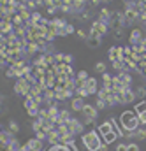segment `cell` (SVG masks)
<instances>
[{
  "label": "cell",
  "mask_w": 146,
  "mask_h": 151,
  "mask_svg": "<svg viewBox=\"0 0 146 151\" xmlns=\"http://www.w3.org/2000/svg\"><path fill=\"white\" fill-rule=\"evenodd\" d=\"M104 106H106V104H104V100H102V99H100V100H99V102H97V107H99V109H102V107H104Z\"/></svg>",
  "instance_id": "19"
},
{
  "label": "cell",
  "mask_w": 146,
  "mask_h": 151,
  "mask_svg": "<svg viewBox=\"0 0 146 151\" xmlns=\"http://www.w3.org/2000/svg\"><path fill=\"white\" fill-rule=\"evenodd\" d=\"M16 91H18V93H23V95H27V91H28V84H27L25 81H20V83L16 84Z\"/></svg>",
  "instance_id": "8"
},
{
  "label": "cell",
  "mask_w": 146,
  "mask_h": 151,
  "mask_svg": "<svg viewBox=\"0 0 146 151\" xmlns=\"http://www.w3.org/2000/svg\"><path fill=\"white\" fill-rule=\"evenodd\" d=\"M139 121H141V125H145L146 123V111L143 114H139Z\"/></svg>",
  "instance_id": "16"
},
{
  "label": "cell",
  "mask_w": 146,
  "mask_h": 151,
  "mask_svg": "<svg viewBox=\"0 0 146 151\" xmlns=\"http://www.w3.org/2000/svg\"><path fill=\"white\" fill-rule=\"evenodd\" d=\"M145 111H146V102H141V104L136 106V113L137 114H143Z\"/></svg>",
  "instance_id": "14"
},
{
  "label": "cell",
  "mask_w": 146,
  "mask_h": 151,
  "mask_svg": "<svg viewBox=\"0 0 146 151\" xmlns=\"http://www.w3.org/2000/svg\"><path fill=\"white\" fill-rule=\"evenodd\" d=\"M137 125H141V121H139V114L136 111H125L120 116V127L123 132H134L137 130Z\"/></svg>",
  "instance_id": "1"
},
{
  "label": "cell",
  "mask_w": 146,
  "mask_h": 151,
  "mask_svg": "<svg viewBox=\"0 0 146 151\" xmlns=\"http://www.w3.org/2000/svg\"><path fill=\"white\" fill-rule=\"evenodd\" d=\"M116 151H127V144H118Z\"/></svg>",
  "instance_id": "18"
},
{
  "label": "cell",
  "mask_w": 146,
  "mask_h": 151,
  "mask_svg": "<svg viewBox=\"0 0 146 151\" xmlns=\"http://www.w3.org/2000/svg\"><path fill=\"white\" fill-rule=\"evenodd\" d=\"M127 151H139V146L136 142H130V144H127Z\"/></svg>",
  "instance_id": "15"
},
{
  "label": "cell",
  "mask_w": 146,
  "mask_h": 151,
  "mask_svg": "<svg viewBox=\"0 0 146 151\" xmlns=\"http://www.w3.org/2000/svg\"><path fill=\"white\" fill-rule=\"evenodd\" d=\"M83 125H85V123H81V121H77V119H71V121L67 123L69 130L72 132L74 135H77V134H81V132H83Z\"/></svg>",
  "instance_id": "4"
},
{
  "label": "cell",
  "mask_w": 146,
  "mask_h": 151,
  "mask_svg": "<svg viewBox=\"0 0 146 151\" xmlns=\"http://www.w3.org/2000/svg\"><path fill=\"white\" fill-rule=\"evenodd\" d=\"M58 116H60V113H58V109H56V107H49V109H48V118H49V119L56 121V119H58Z\"/></svg>",
  "instance_id": "9"
},
{
  "label": "cell",
  "mask_w": 146,
  "mask_h": 151,
  "mask_svg": "<svg viewBox=\"0 0 146 151\" xmlns=\"http://www.w3.org/2000/svg\"><path fill=\"white\" fill-rule=\"evenodd\" d=\"M7 130H9V132H12V134H18V132H20V127H18V123H16V121H9Z\"/></svg>",
  "instance_id": "12"
},
{
  "label": "cell",
  "mask_w": 146,
  "mask_h": 151,
  "mask_svg": "<svg viewBox=\"0 0 146 151\" xmlns=\"http://www.w3.org/2000/svg\"><path fill=\"white\" fill-rule=\"evenodd\" d=\"M27 144L30 146V150H32V151H42V141H40V139H37V137L30 139Z\"/></svg>",
  "instance_id": "6"
},
{
  "label": "cell",
  "mask_w": 146,
  "mask_h": 151,
  "mask_svg": "<svg viewBox=\"0 0 146 151\" xmlns=\"http://www.w3.org/2000/svg\"><path fill=\"white\" fill-rule=\"evenodd\" d=\"M102 151H108V150H106V148H104V150H102Z\"/></svg>",
  "instance_id": "20"
},
{
  "label": "cell",
  "mask_w": 146,
  "mask_h": 151,
  "mask_svg": "<svg viewBox=\"0 0 146 151\" xmlns=\"http://www.w3.org/2000/svg\"><path fill=\"white\" fill-rule=\"evenodd\" d=\"M134 139H139V141L146 139V128H139V130H134Z\"/></svg>",
  "instance_id": "11"
},
{
  "label": "cell",
  "mask_w": 146,
  "mask_h": 151,
  "mask_svg": "<svg viewBox=\"0 0 146 151\" xmlns=\"http://www.w3.org/2000/svg\"><path fill=\"white\" fill-rule=\"evenodd\" d=\"M100 137L102 135L100 134L97 135V132H88V134L83 135V146L88 151H102L106 144H104V141Z\"/></svg>",
  "instance_id": "2"
},
{
  "label": "cell",
  "mask_w": 146,
  "mask_h": 151,
  "mask_svg": "<svg viewBox=\"0 0 146 151\" xmlns=\"http://www.w3.org/2000/svg\"><path fill=\"white\" fill-rule=\"evenodd\" d=\"M116 137H118V132H116V130H113V132L106 134V135L102 137V141H104V144H111V142H114V141H116Z\"/></svg>",
  "instance_id": "7"
},
{
  "label": "cell",
  "mask_w": 146,
  "mask_h": 151,
  "mask_svg": "<svg viewBox=\"0 0 146 151\" xmlns=\"http://www.w3.org/2000/svg\"><path fill=\"white\" fill-rule=\"evenodd\" d=\"M97 72H104V63H97Z\"/></svg>",
  "instance_id": "17"
},
{
  "label": "cell",
  "mask_w": 146,
  "mask_h": 151,
  "mask_svg": "<svg viewBox=\"0 0 146 151\" xmlns=\"http://www.w3.org/2000/svg\"><path fill=\"white\" fill-rule=\"evenodd\" d=\"M85 104H83V99H74L72 100V109L74 111H83Z\"/></svg>",
  "instance_id": "10"
},
{
  "label": "cell",
  "mask_w": 146,
  "mask_h": 151,
  "mask_svg": "<svg viewBox=\"0 0 146 151\" xmlns=\"http://www.w3.org/2000/svg\"><path fill=\"white\" fill-rule=\"evenodd\" d=\"M48 151H76L74 144H55V146H49Z\"/></svg>",
  "instance_id": "5"
},
{
  "label": "cell",
  "mask_w": 146,
  "mask_h": 151,
  "mask_svg": "<svg viewBox=\"0 0 146 151\" xmlns=\"http://www.w3.org/2000/svg\"><path fill=\"white\" fill-rule=\"evenodd\" d=\"M48 134H49L48 130H44V128H40L39 132H35V137H37V139H40V141H44V139H48Z\"/></svg>",
  "instance_id": "13"
},
{
  "label": "cell",
  "mask_w": 146,
  "mask_h": 151,
  "mask_svg": "<svg viewBox=\"0 0 146 151\" xmlns=\"http://www.w3.org/2000/svg\"><path fill=\"white\" fill-rule=\"evenodd\" d=\"M83 114H85V125H92V121L97 118V109L93 106H85Z\"/></svg>",
  "instance_id": "3"
}]
</instances>
